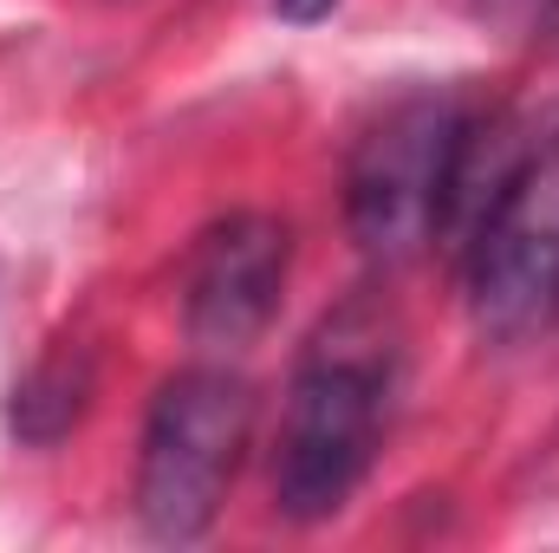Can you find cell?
<instances>
[{
    "mask_svg": "<svg viewBox=\"0 0 559 553\" xmlns=\"http://www.w3.org/2000/svg\"><path fill=\"white\" fill-rule=\"evenodd\" d=\"M397 358H404V332L384 299L358 293L319 319V332L299 352L293 391H286L274 456V508L286 521L299 528L332 521L358 495L384 443Z\"/></svg>",
    "mask_w": 559,
    "mask_h": 553,
    "instance_id": "6da1fadb",
    "label": "cell"
},
{
    "mask_svg": "<svg viewBox=\"0 0 559 553\" xmlns=\"http://www.w3.org/2000/svg\"><path fill=\"white\" fill-rule=\"evenodd\" d=\"M254 436V385L228 365L176 372L143 423L138 521L156 541H202Z\"/></svg>",
    "mask_w": 559,
    "mask_h": 553,
    "instance_id": "7a4b0ae2",
    "label": "cell"
},
{
    "mask_svg": "<svg viewBox=\"0 0 559 553\" xmlns=\"http://www.w3.org/2000/svg\"><path fill=\"white\" fill-rule=\"evenodd\" d=\"M286 268H293V228L261 209H235L222 215L195 255H189V280H182V326L195 345L209 352H241L267 332L286 293Z\"/></svg>",
    "mask_w": 559,
    "mask_h": 553,
    "instance_id": "5b68a950",
    "label": "cell"
},
{
    "mask_svg": "<svg viewBox=\"0 0 559 553\" xmlns=\"http://www.w3.org/2000/svg\"><path fill=\"white\" fill-rule=\"evenodd\" d=\"M462 131H468V105L455 92H404L352 143L345 228L371 261L397 268L436 242L442 189H449V163H455Z\"/></svg>",
    "mask_w": 559,
    "mask_h": 553,
    "instance_id": "3957f363",
    "label": "cell"
},
{
    "mask_svg": "<svg viewBox=\"0 0 559 553\" xmlns=\"http://www.w3.org/2000/svg\"><path fill=\"white\" fill-rule=\"evenodd\" d=\"M462 268L475 326L495 339H527L559 313V131L534 143L521 183Z\"/></svg>",
    "mask_w": 559,
    "mask_h": 553,
    "instance_id": "277c9868",
    "label": "cell"
},
{
    "mask_svg": "<svg viewBox=\"0 0 559 553\" xmlns=\"http://www.w3.org/2000/svg\"><path fill=\"white\" fill-rule=\"evenodd\" d=\"M92 404V358L85 352H46L20 385H13V404H7V423L20 443L33 449H52L59 436L79 430V416Z\"/></svg>",
    "mask_w": 559,
    "mask_h": 553,
    "instance_id": "8992f818",
    "label": "cell"
},
{
    "mask_svg": "<svg viewBox=\"0 0 559 553\" xmlns=\"http://www.w3.org/2000/svg\"><path fill=\"white\" fill-rule=\"evenodd\" d=\"M481 7H495V13H521V7H534V0H481Z\"/></svg>",
    "mask_w": 559,
    "mask_h": 553,
    "instance_id": "ba28073f",
    "label": "cell"
},
{
    "mask_svg": "<svg viewBox=\"0 0 559 553\" xmlns=\"http://www.w3.org/2000/svg\"><path fill=\"white\" fill-rule=\"evenodd\" d=\"M274 7L286 13V20H325V13H332L338 0H274Z\"/></svg>",
    "mask_w": 559,
    "mask_h": 553,
    "instance_id": "52a82bcc",
    "label": "cell"
}]
</instances>
